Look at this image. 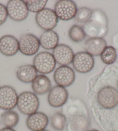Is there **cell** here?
Wrapping results in <instances>:
<instances>
[{
    "label": "cell",
    "mask_w": 118,
    "mask_h": 131,
    "mask_svg": "<svg viewBox=\"0 0 118 131\" xmlns=\"http://www.w3.org/2000/svg\"><path fill=\"white\" fill-rule=\"evenodd\" d=\"M53 57L56 63L61 66H67L72 62L74 53L70 47L64 44H59L53 50Z\"/></svg>",
    "instance_id": "cell-12"
},
{
    "label": "cell",
    "mask_w": 118,
    "mask_h": 131,
    "mask_svg": "<svg viewBox=\"0 0 118 131\" xmlns=\"http://www.w3.org/2000/svg\"><path fill=\"white\" fill-rule=\"evenodd\" d=\"M40 46L46 50L54 49L58 45L59 37L53 30L46 31L40 38Z\"/></svg>",
    "instance_id": "cell-18"
},
{
    "label": "cell",
    "mask_w": 118,
    "mask_h": 131,
    "mask_svg": "<svg viewBox=\"0 0 118 131\" xmlns=\"http://www.w3.org/2000/svg\"><path fill=\"white\" fill-rule=\"evenodd\" d=\"M65 123H66V118L62 113L56 112L51 116V125L56 130L61 131L64 129Z\"/></svg>",
    "instance_id": "cell-23"
},
{
    "label": "cell",
    "mask_w": 118,
    "mask_h": 131,
    "mask_svg": "<svg viewBox=\"0 0 118 131\" xmlns=\"http://www.w3.org/2000/svg\"><path fill=\"white\" fill-rule=\"evenodd\" d=\"M33 64L37 72L42 74H48L54 71L56 62L52 54L44 51L35 56Z\"/></svg>",
    "instance_id": "cell-4"
},
{
    "label": "cell",
    "mask_w": 118,
    "mask_h": 131,
    "mask_svg": "<svg viewBox=\"0 0 118 131\" xmlns=\"http://www.w3.org/2000/svg\"><path fill=\"white\" fill-rule=\"evenodd\" d=\"M83 28L88 37L103 38L108 31V21L106 15L100 10H94L89 21L86 23Z\"/></svg>",
    "instance_id": "cell-1"
},
{
    "label": "cell",
    "mask_w": 118,
    "mask_h": 131,
    "mask_svg": "<svg viewBox=\"0 0 118 131\" xmlns=\"http://www.w3.org/2000/svg\"><path fill=\"white\" fill-rule=\"evenodd\" d=\"M35 20L38 26L45 31L53 30L58 23V19L54 10L45 8L37 13Z\"/></svg>",
    "instance_id": "cell-7"
},
{
    "label": "cell",
    "mask_w": 118,
    "mask_h": 131,
    "mask_svg": "<svg viewBox=\"0 0 118 131\" xmlns=\"http://www.w3.org/2000/svg\"><path fill=\"white\" fill-rule=\"evenodd\" d=\"M19 50V40L15 37L6 35L0 38V52L6 56H13Z\"/></svg>",
    "instance_id": "cell-15"
},
{
    "label": "cell",
    "mask_w": 118,
    "mask_h": 131,
    "mask_svg": "<svg viewBox=\"0 0 118 131\" xmlns=\"http://www.w3.org/2000/svg\"><path fill=\"white\" fill-rule=\"evenodd\" d=\"M88 131H99V130H96V129H92V130H88Z\"/></svg>",
    "instance_id": "cell-29"
},
{
    "label": "cell",
    "mask_w": 118,
    "mask_h": 131,
    "mask_svg": "<svg viewBox=\"0 0 118 131\" xmlns=\"http://www.w3.org/2000/svg\"><path fill=\"white\" fill-rule=\"evenodd\" d=\"M3 110H1V109H0V122H1V116H2V114H3Z\"/></svg>",
    "instance_id": "cell-28"
},
{
    "label": "cell",
    "mask_w": 118,
    "mask_h": 131,
    "mask_svg": "<svg viewBox=\"0 0 118 131\" xmlns=\"http://www.w3.org/2000/svg\"><path fill=\"white\" fill-rule=\"evenodd\" d=\"M54 80L57 85L63 87H69L74 82L75 74L74 70L68 66H60L54 73Z\"/></svg>",
    "instance_id": "cell-11"
},
{
    "label": "cell",
    "mask_w": 118,
    "mask_h": 131,
    "mask_svg": "<svg viewBox=\"0 0 118 131\" xmlns=\"http://www.w3.org/2000/svg\"><path fill=\"white\" fill-rule=\"evenodd\" d=\"M72 63L77 72L86 73L93 68L94 60L93 57L86 51H81L75 54Z\"/></svg>",
    "instance_id": "cell-9"
},
{
    "label": "cell",
    "mask_w": 118,
    "mask_h": 131,
    "mask_svg": "<svg viewBox=\"0 0 118 131\" xmlns=\"http://www.w3.org/2000/svg\"><path fill=\"white\" fill-rule=\"evenodd\" d=\"M101 60L104 64L110 65L114 63L117 58L116 49L112 46H106L100 55Z\"/></svg>",
    "instance_id": "cell-21"
},
{
    "label": "cell",
    "mask_w": 118,
    "mask_h": 131,
    "mask_svg": "<svg viewBox=\"0 0 118 131\" xmlns=\"http://www.w3.org/2000/svg\"><path fill=\"white\" fill-rule=\"evenodd\" d=\"M17 106L22 113L27 116L37 112L40 101L37 95L30 91H25L18 96Z\"/></svg>",
    "instance_id": "cell-2"
},
{
    "label": "cell",
    "mask_w": 118,
    "mask_h": 131,
    "mask_svg": "<svg viewBox=\"0 0 118 131\" xmlns=\"http://www.w3.org/2000/svg\"><path fill=\"white\" fill-rule=\"evenodd\" d=\"M106 47V43L103 38H91L85 43L86 52L93 57L100 56Z\"/></svg>",
    "instance_id": "cell-17"
},
{
    "label": "cell",
    "mask_w": 118,
    "mask_h": 131,
    "mask_svg": "<svg viewBox=\"0 0 118 131\" xmlns=\"http://www.w3.org/2000/svg\"><path fill=\"white\" fill-rule=\"evenodd\" d=\"M0 131H16L15 129H13V128H4L1 129Z\"/></svg>",
    "instance_id": "cell-27"
},
{
    "label": "cell",
    "mask_w": 118,
    "mask_h": 131,
    "mask_svg": "<svg viewBox=\"0 0 118 131\" xmlns=\"http://www.w3.org/2000/svg\"><path fill=\"white\" fill-rule=\"evenodd\" d=\"M93 11L90 9L82 7L78 9L74 19L76 22L81 24H86L89 21L92 16Z\"/></svg>",
    "instance_id": "cell-24"
},
{
    "label": "cell",
    "mask_w": 118,
    "mask_h": 131,
    "mask_svg": "<svg viewBox=\"0 0 118 131\" xmlns=\"http://www.w3.org/2000/svg\"><path fill=\"white\" fill-rule=\"evenodd\" d=\"M97 101L104 109H112L118 105V91L111 86L102 88L97 94Z\"/></svg>",
    "instance_id": "cell-3"
},
{
    "label": "cell",
    "mask_w": 118,
    "mask_h": 131,
    "mask_svg": "<svg viewBox=\"0 0 118 131\" xmlns=\"http://www.w3.org/2000/svg\"><path fill=\"white\" fill-rule=\"evenodd\" d=\"M34 93L36 95H44L51 91L52 84L49 79L44 74L37 75L31 84Z\"/></svg>",
    "instance_id": "cell-16"
},
{
    "label": "cell",
    "mask_w": 118,
    "mask_h": 131,
    "mask_svg": "<svg viewBox=\"0 0 118 131\" xmlns=\"http://www.w3.org/2000/svg\"><path fill=\"white\" fill-rule=\"evenodd\" d=\"M8 16L16 21H22L28 16V10L24 1L11 0L6 5Z\"/></svg>",
    "instance_id": "cell-8"
},
{
    "label": "cell",
    "mask_w": 118,
    "mask_h": 131,
    "mask_svg": "<svg viewBox=\"0 0 118 131\" xmlns=\"http://www.w3.org/2000/svg\"><path fill=\"white\" fill-rule=\"evenodd\" d=\"M18 95L13 87L9 85L0 87V109L8 111L17 106Z\"/></svg>",
    "instance_id": "cell-6"
},
{
    "label": "cell",
    "mask_w": 118,
    "mask_h": 131,
    "mask_svg": "<svg viewBox=\"0 0 118 131\" xmlns=\"http://www.w3.org/2000/svg\"><path fill=\"white\" fill-rule=\"evenodd\" d=\"M28 11L33 13H38L45 9L47 3V0H27L24 1Z\"/></svg>",
    "instance_id": "cell-25"
},
{
    "label": "cell",
    "mask_w": 118,
    "mask_h": 131,
    "mask_svg": "<svg viewBox=\"0 0 118 131\" xmlns=\"http://www.w3.org/2000/svg\"><path fill=\"white\" fill-rule=\"evenodd\" d=\"M19 51L25 56L35 54L40 49V40L35 35L27 34L23 35L19 40Z\"/></svg>",
    "instance_id": "cell-10"
},
{
    "label": "cell",
    "mask_w": 118,
    "mask_h": 131,
    "mask_svg": "<svg viewBox=\"0 0 118 131\" xmlns=\"http://www.w3.org/2000/svg\"><path fill=\"white\" fill-rule=\"evenodd\" d=\"M41 131H49V130H47L45 129V130H41Z\"/></svg>",
    "instance_id": "cell-31"
},
{
    "label": "cell",
    "mask_w": 118,
    "mask_h": 131,
    "mask_svg": "<svg viewBox=\"0 0 118 131\" xmlns=\"http://www.w3.org/2000/svg\"><path fill=\"white\" fill-rule=\"evenodd\" d=\"M48 124V117L44 113L40 112H37L30 115L26 119L27 126L32 131L45 130Z\"/></svg>",
    "instance_id": "cell-14"
},
{
    "label": "cell",
    "mask_w": 118,
    "mask_h": 131,
    "mask_svg": "<svg viewBox=\"0 0 118 131\" xmlns=\"http://www.w3.org/2000/svg\"><path fill=\"white\" fill-rule=\"evenodd\" d=\"M68 34L71 40L75 42L83 41L86 36L83 28L78 25L72 26L70 29Z\"/></svg>",
    "instance_id": "cell-22"
},
{
    "label": "cell",
    "mask_w": 118,
    "mask_h": 131,
    "mask_svg": "<svg viewBox=\"0 0 118 131\" xmlns=\"http://www.w3.org/2000/svg\"><path fill=\"white\" fill-rule=\"evenodd\" d=\"M117 90H118V80H117Z\"/></svg>",
    "instance_id": "cell-30"
},
{
    "label": "cell",
    "mask_w": 118,
    "mask_h": 131,
    "mask_svg": "<svg viewBox=\"0 0 118 131\" xmlns=\"http://www.w3.org/2000/svg\"><path fill=\"white\" fill-rule=\"evenodd\" d=\"M68 99V92L64 87L56 85L49 91L47 97L49 104L53 107L63 106Z\"/></svg>",
    "instance_id": "cell-13"
},
{
    "label": "cell",
    "mask_w": 118,
    "mask_h": 131,
    "mask_svg": "<svg viewBox=\"0 0 118 131\" xmlns=\"http://www.w3.org/2000/svg\"><path fill=\"white\" fill-rule=\"evenodd\" d=\"M78 11L76 4L71 0H60L54 6V12L58 19L68 21L75 17Z\"/></svg>",
    "instance_id": "cell-5"
},
{
    "label": "cell",
    "mask_w": 118,
    "mask_h": 131,
    "mask_svg": "<svg viewBox=\"0 0 118 131\" xmlns=\"http://www.w3.org/2000/svg\"><path fill=\"white\" fill-rule=\"evenodd\" d=\"M19 121V114L13 110L5 111L2 114L1 122L6 128H14L17 125Z\"/></svg>",
    "instance_id": "cell-20"
},
{
    "label": "cell",
    "mask_w": 118,
    "mask_h": 131,
    "mask_svg": "<svg viewBox=\"0 0 118 131\" xmlns=\"http://www.w3.org/2000/svg\"><path fill=\"white\" fill-rule=\"evenodd\" d=\"M16 76L22 82L32 83L37 76V71L33 65H23L17 69Z\"/></svg>",
    "instance_id": "cell-19"
},
{
    "label": "cell",
    "mask_w": 118,
    "mask_h": 131,
    "mask_svg": "<svg viewBox=\"0 0 118 131\" xmlns=\"http://www.w3.org/2000/svg\"><path fill=\"white\" fill-rule=\"evenodd\" d=\"M8 16L6 7L3 4H0V26L6 21Z\"/></svg>",
    "instance_id": "cell-26"
}]
</instances>
